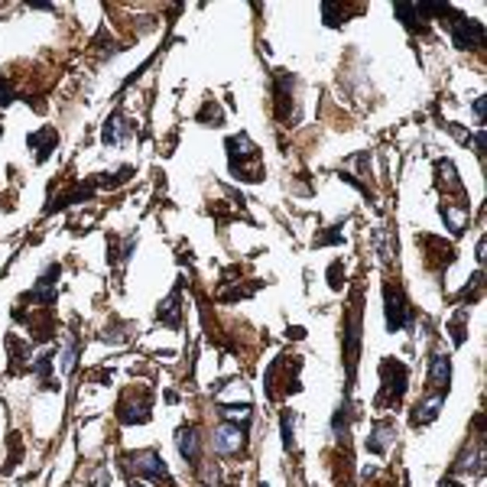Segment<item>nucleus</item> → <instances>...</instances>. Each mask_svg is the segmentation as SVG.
Here are the masks:
<instances>
[{"instance_id":"f257e3e1","label":"nucleus","mask_w":487,"mask_h":487,"mask_svg":"<svg viewBox=\"0 0 487 487\" xmlns=\"http://www.w3.org/2000/svg\"><path fill=\"white\" fill-rule=\"evenodd\" d=\"M227 156H231V169L240 175V179H260V169H250L247 162L257 160V150L250 143L247 134H238V137L227 140Z\"/></svg>"},{"instance_id":"f03ea898","label":"nucleus","mask_w":487,"mask_h":487,"mask_svg":"<svg viewBox=\"0 0 487 487\" xmlns=\"http://www.w3.org/2000/svg\"><path fill=\"white\" fill-rule=\"evenodd\" d=\"M127 468L134 471V475H143L150 477V481H169V471H166V464L156 451H137V455H127Z\"/></svg>"},{"instance_id":"7ed1b4c3","label":"nucleus","mask_w":487,"mask_h":487,"mask_svg":"<svg viewBox=\"0 0 487 487\" xmlns=\"http://www.w3.org/2000/svg\"><path fill=\"white\" fill-rule=\"evenodd\" d=\"M451 36H455V46L458 49H477L484 42V26L477 20H464V16H455L451 20Z\"/></svg>"},{"instance_id":"20e7f679","label":"nucleus","mask_w":487,"mask_h":487,"mask_svg":"<svg viewBox=\"0 0 487 487\" xmlns=\"http://www.w3.org/2000/svg\"><path fill=\"white\" fill-rule=\"evenodd\" d=\"M384 299H387V325L390 332H400L403 325L410 322V302H406V296H403L397 286H387L384 289Z\"/></svg>"},{"instance_id":"39448f33","label":"nucleus","mask_w":487,"mask_h":487,"mask_svg":"<svg viewBox=\"0 0 487 487\" xmlns=\"http://www.w3.org/2000/svg\"><path fill=\"white\" fill-rule=\"evenodd\" d=\"M442 403H445V397H442V393L425 397V400L419 403L416 410H412V425H429L438 416V412H442Z\"/></svg>"},{"instance_id":"423d86ee","label":"nucleus","mask_w":487,"mask_h":487,"mask_svg":"<svg viewBox=\"0 0 487 487\" xmlns=\"http://www.w3.org/2000/svg\"><path fill=\"white\" fill-rule=\"evenodd\" d=\"M214 445H218V451H225V455H234L244 445V432H240L238 425H221L214 432Z\"/></svg>"},{"instance_id":"0eeeda50","label":"nucleus","mask_w":487,"mask_h":487,"mask_svg":"<svg viewBox=\"0 0 487 487\" xmlns=\"http://www.w3.org/2000/svg\"><path fill=\"white\" fill-rule=\"evenodd\" d=\"M449 380H451V361L445 354H432V361H429V384L445 390Z\"/></svg>"},{"instance_id":"6e6552de","label":"nucleus","mask_w":487,"mask_h":487,"mask_svg":"<svg viewBox=\"0 0 487 487\" xmlns=\"http://www.w3.org/2000/svg\"><path fill=\"white\" fill-rule=\"evenodd\" d=\"M442 214H445V221H449L451 234H462L464 227H468V205H451V201H445V205H442Z\"/></svg>"},{"instance_id":"1a4fd4ad","label":"nucleus","mask_w":487,"mask_h":487,"mask_svg":"<svg viewBox=\"0 0 487 487\" xmlns=\"http://www.w3.org/2000/svg\"><path fill=\"white\" fill-rule=\"evenodd\" d=\"M26 143L36 150V160H46V156H49V150L55 147V130H52V127H42L39 134H29V137H26Z\"/></svg>"},{"instance_id":"9d476101","label":"nucleus","mask_w":487,"mask_h":487,"mask_svg":"<svg viewBox=\"0 0 487 487\" xmlns=\"http://www.w3.org/2000/svg\"><path fill=\"white\" fill-rule=\"evenodd\" d=\"M179 451H182V458L186 462H199V436H195V429H179Z\"/></svg>"},{"instance_id":"9b49d317","label":"nucleus","mask_w":487,"mask_h":487,"mask_svg":"<svg viewBox=\"0 0 487 487\" xmlns=\"http://www.w3.org/2000/svg\"><path fill=\"white\" fill-rule=\"evenodd\" d=\"M124 134H130V124H124V117H121V114H114L111 121L104 124V134H101V137H104V143H121Z\"/></svg>"},{"instance_id":"f8f14e48","label":"nucleus","mask_w":487,"mask_h":487,"mask_svg":"<svg viewBox=\"0 0 487 487\" xmlns=\"http://www.w3.org/2000/svg\"><path fill=\"white\" fill-rule=\"evenodd\" d=\"M390 442H393V425H390V423H380V425L374 429V438L367 442V449H371V451H384Z\"/></svg>"},{"instance_id":"ddd939ff","label":"nucleus","mask_w":487,"mask_h":487,"mask_svg":"<svg viewBox=\"0 0 487 487\" xmlns=\"http://www.w3.org/2000/svg\"><path fill=\"white\" fill-rule=\"evenodd\" d=\"M221 416L225 419H231V423H247L250 419V406L244 403V406H221Z\"/></svg>"},{"instance_id":"4468645a","label":"nucleus","mask_w":487,"mask_h":487,"mask_svg":"<svg viewBox=\"0 0 487 487\" xmlns=\"http://www.w3.org/2000/svg\"><path fill=\"white\" fill-rule=\"evenodd\" d=\"M283 442H286L289 449H296V438H292V416H283Z\"/></svg>"},{"instance_id":"2eb2a0df","label":"nucleus","mask_w":487,"mask_h":487,"mask_svg":"<svg viewBox=\"0 0 487 487\" xmlns=\"http://www.w3.org/2000/svg\"><path fill=\"white\" fill-rule=\"evenodd\" d=\"M72 367H75V345H68L62 354V371L65 374H72Z\"/></svg>"},{"instance_id":"dca6fc26","label":"nucleus","mask_w":487,"mask_h":487,"mask_svg":"<svg viewBox=\"0 0 487 487\" xmlns=\"http://www.w3.org/2000/svg\"><path fill=\"white\" fill-rule=\"evenodd\" d=\"M0 104H10V85H7V78H0Z\"/></svg>"},{"instance_id":"f3484780","label":"nucleus","mask_w":487,"mask_h":487,"mask_svg":"<svg viewBox=\"0 0 487 487\" xmlns=\"http://www.w3.org/2000/svg\"><path fill=\"white\" fill-rule=\"evenodd\" d=\"M101 484H108V471H104V468H98L95 477H91V487H101Z\"/></svg>"},{"instance_id":"a211bd4d","label":"nucleus","mask_w":487,"mask_h":487,"mask_svg":"<svg viewBox=\"0 0 487 487\" xmlns=\"http://www.w3.org/2000/svg\"><path fill=\"white\" fill-rule=\"evenodd\" d=\"M475 117H477V121H484V98L475 101Z\"/></svg>"},{"instance_id":"6ab92c4d","label":"nucleus","mask_w":487,"mask_h":487,"mask_svg":"<svg viewBox=\"0 0 487 487\" xmlns=\"http://www.w3.org/2000/svg\"><path fill=\"white\" fill-rule=\"evenodd\" d=\"M130 487H143V484H130Z\"/></svg>"}]
</instances>
